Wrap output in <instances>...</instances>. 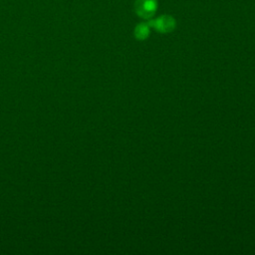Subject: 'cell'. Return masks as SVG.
Instances as JSON below:
<instances>
[{
  "label": "cell",
  "mask_w": 255,
  "mask_h": 255,
  "mask_svg": "<svg viewBox=\"0 0 255 255\" xmlns=\"http://www.w3.org/2000/svg\"><path fill=\"white\" fill-rule=\"evenodd\" d=\"M150 28H153L156 32L161 34H167L172 32L176 27V20L174 17L168 14L160 15L155 19L147 20Z\"/></svg>",
  "instance_id": "cell-1"
},
{
  "label": "cell",
  "mask_w": 255,
  "mask_h": 255,
  "mask_svg": "<svg viewBox=\"0 0 255 255\" xmlns=\"http://www.w3.org/2000/svg\"><path fill=\"white\" fill-rule=\"evenodd\" d=\"M133 8L135 14L143 19L149 20L151 19L158 8V1L157 0H134Z\"/></svg>",
  "instance_id": "cell-2"
},
{
  "label": "cell",
  "mask_w": 255,
  "mask_h": 255,
  "mask_svg": "<svg viewBox=\"0 0 255 255\" xmlns=\"http://www.w3.org/2000/svg\"><path fill=\"white\" fill-rule=\"evenodd\" d=\"M150 26L148 25L147 21L146 22H140L138 24H136V26L134 27V30H133V35H134V38L136 40H139V41H143L145 39H147L149 37V34H150Z\"/></svg>",
  "instance_id": "cell-3"
}]
</instances>
